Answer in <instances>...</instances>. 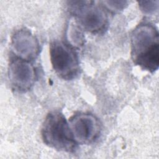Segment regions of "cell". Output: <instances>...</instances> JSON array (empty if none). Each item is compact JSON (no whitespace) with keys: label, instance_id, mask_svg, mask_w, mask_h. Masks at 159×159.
<instances>
[{"label":"cell","instance_id":"obj_5","mask_svg":"<svg viewBox=\"0 0 159 159\" xmlns=\"http://www.w3.org/2000/svg\"><path fill=\"white\" fill-rule=\"evenodd\" d=\"M7 75L11 87L20 93L31 89L37 76L35 68L30 61L16 56L11 57Z\"/></svg>","mask_w":159,"mask_h":159},{"label":"cell","instance_id":"obj_6","mask_svg":"<svg viewBox=\"0 0 159 159\" xmlns=\"http://www.w3.org/2000/svg\"><path fill=\"white\" fill-rule=\"evenodd\" d=\"M73 137L78 144H90L101 134V126L98 119L89 113H78L68 120Z\"/></svg>","mask_w":159,"mask_h":159},{"label":"cell","instance_id":"obj_9","mask_svg":"<svg viewBox=\"0 0 159 159\" xmlns=\"http://www.w3.org/2000/svg\"><path fill=\"white\" fill-rule=\"evenodd\" d=\"M104 4V6L114 12H118L120 11H122L125 6H127V1H102V2Z\"/></svg>","mask_w":159,"mask_h":159},{"label":"cell","instance_id":"obj_2","mask_svg":"<svg viewBox=\"0 0 159 159\" xmlns=\"http://www.w3.org/2000/svg\"><path fill=\"white\" fill-rule=\"evenodd\" d=\"M42 137L47 146L58 151L74 152L78 147L68 121L59 111L50 112L42 125Z\"/></svg>","mask_w":159,"mask_h":159},{"label":"cell","instance_id":"obj_4","mask_svg":"<svg viewBox=\"0 0 159 159\" xmlns=\"http://www.w3.org/2000/svg\"><path fill=\"white\" fill-rule=\"evenodd\" d=\"M71 12L75 16L80 28L92 34H98L106 29L108 17L104 8L91 1H70Z\"/></svg>","mask_w":159,"mask_h":159},{"label":"cell","instance_id":"obj_7","mask_svg":"<svg viewBox=\"0 0 159 159\" xmlns=\"http://www.w3.org/2000/svg\"><path fill=\"white\" fill-rule=\"evenodd\" d=\"M11 45L16 57L29 61L36 59L40 53L37 38L26 28L20 29L13 34Z\"/></svg>","mask_w":159,"mask_h":159},{"label":"cell","instance_id":"obj_3","mask_svg":"<svg viewBox=\"0 0 159 159\" xmlns=\"http://www.w3.org/2000/svg\"><path fill=\"white\" fill-rule=\"evenodd\" d=\"M50 57L52 67L60 78L71 80L78 76V55L71 45L58 40L53 41L50 45Z\"/></svg>","mask_w":159,"mask_h":159},{"label":"cell","instance_id":"obj_1","mask_svg":"<svg viewBox=\"0 0 159 159\" xmlns=\"http://www.w3.org/2000/svg\"><path fill=\"white\" fill-rule=\"evenodd\" d=\"M157 27L151 22H142L134 29L130 37L133 62L149 72L159 66V37Z\"/></svg>","mask_w":159,"mask_h":159},{"label":"cell","instance_id":"obj_8","mask_svg":"<svg viewBox=\"0 0 159 159\" xmlns=\"http://www.w3.org/2000/svg\"><path fill=\"white\" fill-rule=\"evenodd\" d=\"M158 1H142L139 2V6L144 14L153 15L158 13Z\"/></svg>","mask_w":159,"mask_h":159}]
</instances>
